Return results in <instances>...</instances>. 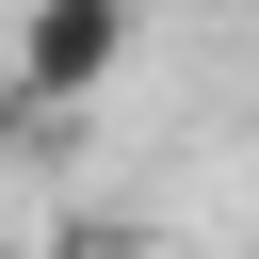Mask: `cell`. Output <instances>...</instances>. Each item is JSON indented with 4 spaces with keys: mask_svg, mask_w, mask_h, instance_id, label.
<instances>
[{
    "mask_svg": "<svg viewBox=\"0 0 259 259\" xmlns=\"http://www.w3.org/2000/svg\"><path fill=\"white\" fill-rule=\"evenodd\" d=\"M130 32H146V0H32V16H16V97H32V113H81V97L130 65Z\"/></svg>",
    "mask_w": 259,
    "mask_h": 259,
    "instance_id": "obj_1",
    "label": "cell"
},
{
    "mask_svg": "<svg viewBox=\"0 0 259 259\" xmlns=\"http://www.w3.org/2000/svg\"><path fill=\"white\" fill-rule=\"evenodd\" d=\"M0 259H130L113 227H81V243H0Z\"/></svg>",
    "mask_w": 259,
    "mask_h": 259,
    "instance_id": "obj_2",
    "label": "cell"
}]
</instances>
